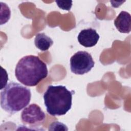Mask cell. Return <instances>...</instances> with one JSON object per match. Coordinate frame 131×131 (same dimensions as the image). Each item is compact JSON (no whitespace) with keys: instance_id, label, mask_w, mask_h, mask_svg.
Returning a JSON list of instances; mask_svg holds the SVG:
<instances>
[{"instance_id":"1","label":"cell","mask_w":131,"mask_h":131,"mask_svg":"<svg viewBox=\"0 0 131 131\" xmlns=\"http://www.w3.org/2000/svg\"><path fill=\"white\" fill-rule=\"evenodd\" d=\"M47 64L38 56L27 55L17 62L15 75L21 83L28 86L37 85L48 75Z\"/></svg>"},{"instance_id":"2","label":"cell","mask_w":131,"mask_h":131,"mask_svg":"<svg viewBox=\"0 0 131 131\" xmlns=\"http://www.w3.org/2000/svg\"><path fill=\"white\" fill-rule=\"evenodd\" d=\"M31 98V93L29 88L11 81L1 91V106L5 112L13 114L26 107Z\"/></svg>"},{"instance_id":"11","label":"cell","mask_w":131,"mask_h":131,"mask_svg":"<svg viewBox=\"0 0 131 131\" xmlns=\"http://www.w3.org/2000/svg\"><path fill=\"white\" fill-rule=\"evenodd\" d=\"M55 2L60 9L64 10H70L72 6V1H56Z\"/></svg>"},{"instance_id":"4","label":"cell","mask_w":131,"mask_h":131,"mask_svg":"<svg viewBox=\"0 0 131 131\" xmlns=\"http://www.w3.org/2000/svg\"><path fill=\"white\" fill-rule=\"evenodd\" d=\"M94 64L92 55L86 51H78L70 58L71 71L75 74L87 73L94 67Z\"/></svg>"},{"instance_id":"5","label":"cell","mask_w":131,"mask_h":131,"mask_svg":"<svg viewBox=\"0 0 131 131\" xmlns=\"http://www.w3.org/2000/svg\"><path fill=\"white\" fill-rule=\"evenodd\" d=\"M46 118V114L40 107L32 103L25 107L21 113L22 122L31 126H35L42 123Z\"/></svg>"},{"instance_id":"7","label":"cell","mask_w":131,"mask_h":131,"mask_svg":"<svg viewBox=\"0 0 131 131\" xmlns=\"http://www.w3.org/2000/svg\"><path fill=\"white\" fill-rule=\"evenodd\" d=\"M117 30L122 33H128L131 30V16L126 11H122L114 20Z\"/></svg>"},{"instance_id":"10","label":"cell","mask_w":131,"mask_h":131,"mask_svg":"<svg viewBox=\"0 0 131 131\" xmlns=\"http://www.w3.org/2000/svg\"><path fill=\"white\" fill-rule=\"evenodd\" d=\"M49 130H68V128L67 126L63 123L59 121H55L52 122L49 127Z\"/></svg>"},{"instance_id":"3","label":"cell","mask_w":131,"mask_h":131,"mask_svg":"<svg viewBox=\"0 0 131 131\" xmlns=\"http://www.w3.org/2000/svg\"><path fill=\"white\" fill-rule=\"evenodd\" d=\"M73 92L63 85H49L43 96L47 113L53 116L66 115L72 107Z\"/></svg>"},{"instance_id":"8","label":"cell","mask_w":131,"mask_h":131,"mask_svg":"<svg viewBox=\"0 0 131 131\" xmlns=\"http://www.w3.org/2000/svg\"><path fill=\"white\" fill-rule=\"evenodd\" d=\"M34 43L37 48L41 51H45L53 45V41L45 33H40L36 35Z\"/></svg>"},{"instance_id":"12","label":"cell","mask_w":131,"mask_h":131,"mask_svg":"<svg viewBox=\"0 0 131 131\" xmlns=\"http://www.w3.org/2000/svg\"><path fill=\"white\" fill-rule=\"evenodd\" d=\"M1 68V90L4 89L7 83V81L8 80V75L7 74V71L5 69H4L2 66Z\"/></svg>"},{"instance_id":"9","label":"cell","mask_w":131,"mask_h":131,"mask_svg":"<svg viewBox=\"0 0 131 131\" xmlns=\"http://www.w3.org/2000/svg\"><path fill=\"white\" fill-rule=\"evenodd\" d=\"M4 8L1 6V9L4 11V12L1 10V11L4 12V13H1V25L6 23L10 18L11 16V11L9 9V7L6 5V4L4 3Z\"/></svg>"},{"instance_id":"6","label":"cell","mask_w":131,"mask_h":131,"mask_svg":"<svg viewBox=\"0 0 131 131\" xmlns=\"http://www.w3.org/2000/svg\"><path fill=\"white\" fill-rule=\"evenodd\" d=\"M99 35L95 29L88 28L82 30L79 33L77 39L82 46L89 48L95 46L99 39Z\"/></svg>"}]
</instances>
